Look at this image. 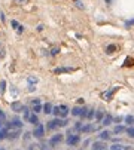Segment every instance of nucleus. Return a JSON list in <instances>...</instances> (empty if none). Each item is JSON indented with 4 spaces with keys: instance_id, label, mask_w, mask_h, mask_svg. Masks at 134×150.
<instances>
[{
    "instance_id": "obj_1",
    "label": "nucleus",
    "mask_w": 134,
    "mask_h": 150,
    "mask_svg": "<svg viewBox=\"0 0 134 150\" xmlns=\"http://www.w3.org/2000/svg\"><path fill=\"white\" fill-rule=\"evenodd\" d=\"M51 113H54L57 118H66L67 115H69V107L67 106H58V107H52V111Z\"/></svg>"
},
{
    "instance_id": "obj_2",
    "label": "nucleus",
    "mask_w": 134,
    "mask_h": 150,
    "mask_svg": "<svg viewBox=\"0 0 134 150\" xmlns=\"http://www.w3.org/2000/svg\"><path fill=\"white\" fill-rule=\"evenodd\" d=\"M43 135H45V126H43L42 123L36 125V128L33 131V137H36V138H42Z\"/></svg>"
},
{
    "instance_id": "obj_3",
    "label": "nucleus",
    "mask_w": 134,
    "mask_h": 150,
    "mask_svg": "<svg viewBox=\"0 0 134 150\" xmlns=\"http://www.w3.org/2000/svg\"><path fill=\"white\" fill-rule=\"evenodd\" d=\"M63 143V134H55L52 137V138L49 140V144L52 146V147H57L58 144H61Z\"/></svg>"
},
{
    "instance_id": "obj_4",
    "label": "nucleus",
    "mask_w": 134,
    "mask_h": 150,
    "mask_svg": "<svg viewBox=\"0 0 134 150\" xmlns=\"http://www.w3.org/2000/svg\"><path fill=\"white\" fill-rule=\"evenodd\" d=\"M80 140L79 135H75V134H69V138H67V144L69 146H76Z\"/></svg>"
},
{
    "instance_id": "obj_5",
    "label": "nucleus",
    "mask_w": 134,
    "mask_h": 150,
    "mask_svg": "<svg viewBox=\"0 0 134 150\" xmlns=\"http://www.w3.org/2000/svg\"><path fill=\"white\" fill-rule=\"evenodd\" d=\"M10 109H12L13 111H22L24 106H22V103H21V101H13V103L10 104Z\"/></svg>"
},
{
    "instance_id": "obj_6",
    "label": "nucleus",
    "mask_w": 134,
    "mask_h": 150,
    "mask_svg": "<svg viewBox=\"0 0 134 150\" xmlns=\"http://www.w3.org/2000/svg\"><path fill=\"white\" fill-rule=\"evenodd\" d=\"M8 126H9L10 129H12V128H17V129H20V128L22 126V122H21L20 119H13V120H12V123H9Z\"/></svg>"
},
{
    "instance_id": "obj_7",
    "label": "nucleus",
    "mask_w": 134,
    "mask_h": 150,
    "mask_svg": "<svg viewBox=\"0 0 134 150\" xmlns=\"http://www.w3.org/2000/svg\"><path fill=\"white\" fill-rule=\"evenodd\" d=\"M112 116L110 115H103V118H101V125H104V126H107V125H110L112 123Z\"/></svg>"
},
{
    "instance_id": "obj_8",
    "label": "nucleus",
    "mask_w": 134,
    "mask_h": 150,
    "mask_svg": "<svg viewBox=\"0 0 134 150\" xmlns=\"http://www.w3.org/2000/svg\"><path fill=\"white\" fill-rule=\"evenodd\" d=\"M92 150H106V144L103 141H96L92 144Z\"/></svg>"
},
{
    "instance_id": "obj_9",
    "label": "nucleus",
    "mask_w": 134,
    "mask_h": 150,
    "mask_svg": "<svg viewBox=\"0 0 134 150\" xmlns=\"http://www.w3.org/2000/svg\"><path fill=\"white\" fill-rule=\"evenodd\" d=\"M37 147H40V150H52V149H54V147L49 144V141H42Z\"/></svg>"
},
{
    "instance_id": "obj_10",
    "label": "nucleus",
    "mask_w": 134,
    "mask_h": 150,
    "mask_svg": "<svg viewBox=\"0 0 134 150\" xmlns=\"http://www.w3.org/2000/svg\"><path fill=\"white\" fill-rule=\"evenodd\" d=\"M116 91H118V88H112L110 91H107V92H104V94H103V97H104V98L107 100V101H109V100H112V95H113V94H115Z\"/></svg>"
},
{
    "instance_id": "obj_11",
    "label": "nucleus",
    "mask_w": 134,
    "mask_h": 150,
    "mask_svg": "<svg viewBox=\"0 0 134 150\" xmlns=\"http://www.w3.org/2000/svg\"><path fill=\"white\" fill-rule=\"evenodd\" d=\"M110 150H131L128 146H122V144H113L110 147Z\"/></svg>"
},
{
    "instance_id": "obj_12",
    "label": "nucleus",
    "mask_w": 134,
    "mask_h": 150,
    "mask_svg": "<svg viewBox=\"0 0 134 150\" xmlns=\"http://www.w3.org/2000/svg\"><path fill=\"white\" fill-rule=\"evenodd\" d=\"M29 122H30V123H33V125H39V118L36 116V113H34V115H30Z\"/></svg>"
},
{
    "instance_id": "obj_13",
    "label": "nucleus",
    "mask_w": 134,
    "mask_h": 150,
    "mask_svg": "<svg viewBox=\"0 0 134 150\" xmlns=\"http://www.w3.org/2000/svg\"><path fill=\"white\" fill-rule=\"evenodd\" d=\"M100 138L101 140H109L110 138V132L109 131H101L100 132Z\"/></svg>"
},
{
    "instance_id": "obj_14",
    "label": "nucleus",
    "mask_w": 134,
    "mask_h": 150,
    "mask_svg": "<svg viewBox=\"0 0 134 150\" xmlns=\"http://www.w3.org/2000/svg\"><path fill=\"white\" fill-rule=\"evenodd\" d=\"M30 0H13V5H17V6H25V5H29Z\"/></svg>"
},
{
    "instance_id": "obj_15",
    "label": "nucleus",
    "mask_w": 134,
    "mask_h": 150,
    "mask_svg": "<svg viewBox=\"0 0 134 150\" xmlns=\"http://www.w3.org/2000/svg\"><path fill=\"white\" fill-rule=\"evenodd\" d=\"M116 49H118V48H116V45H109V46L106 48V52L110 55V54H113V52L116 51Z\"/></svg>"
},
{
    "instance_id": "obj_16",
    "label": "nucleus",
    "mask_w": 134,
    "mask_h": 150,
    "mask_svg": "<svg viewBox=\"0 0 134 150\" xmlns=\"http://www.w3.org/2000/svg\"><path fill=\"white\" fill-rule=\"evenodd\" d=\"M42 109H43V113H46V115H49L51 111H52V106H51L49 103H46V104H45Z\"/></svg>"
},
{
    "instance_id": "obj_17",
    "label": "nucleus",
    "mask_w": 134,
    "mask_h": 150,
    "mask_svg": "<svg viewBox=\"0 0 134 150\" xmlns=\"http://www.w3.org/2000/svg\"><path fill=\"white\" fill-rule=\"evenodd\" d=\"M18 135H20V131H15V132H9L8 138H9V140H15V138H18Z\"/></svg>"
},
{
    "instance_id": "obj_18",
    "label": "nucleus",
    "mask_w": 134,
    "mask_h": 150,
    "mask_svg": "<svg viewBox=\"0 0 134 150\" xmlns=\"http://www.w3.org/2000/svg\"><path fill=\"white\" fill-rule=\"evenodd\" d=\"M70 71H73V68H57V70H55L57 74H61V73H70Z\"/></svg>"
},
{
    "instance_id": "obj_19",
    "label": "nucleus",
    "mask_w": 134,
    "mask_h": 150,
    "mask_svg": "<svg viewBox=\"0 0 134 150\" xmlns=\"http://www.w3.org/2000/svg\"><path fill=\"white\" fill-rule=\"evenodd\" d=\"M125 122L130 125V126H133V122H134V118H133V115H128V116H125Z\"/></svg>"
},
{
    "instance_id": "obj_20",
    "label": "nucleus",
    "mask_w": 134,
    "mask_h": 150,
    "mask_svg": "<svg viewBox=\"0 0 134 150\" xmlns=\"http://www.w3.org/2000/svg\"><path fill=\"white\" fill-rule=\"evenodd\" d=\"M92 129H96V128L91 126V125H87V126H82V128H80V131H82V132H89V131H92Z\"/></svg>"
},
{
    "instance_id": "obj_21",
    "label": "nucleus",
    "mask_w": 134,
    "mask_h": 150,
    "mask_svg": "<svg viewBox=\"0 0 134 150\" xmlns=\"http://www.w3.org/2000/svg\"><path fill=\"white\" fill-rule=\"evenodd\" d=\"M80 111H82V109H80V107H75V109L72 110V115H73V116H79Z\"/></svg>"
},
{
    "instance_id": "obj_22",
    "label": "nucleus",
    "mask_w": 134,
    "mask_h": 150,
    "mask_svg": "<svg viewBox=\"0 0 134 150\" xmlns=\"http://www.w3.org/2000/svg\"><path fill=\"white\" fill-rule=\"evenodd\" d=\"M124 131H125V128H124V126H115V129H113V132H115V134H122Z\"/></svg>"
},
{
    "instance_id": "obj_23",
    "label": "nucleus",
    "mask_w": 134,
    "mask_h": 150,
    "mask_svg": "<svg viewBox=\"0 0 134 150\" xmlns=\"http://www.w3.org/2000/svg\"><path fill=\"white\" fill-rule=\"evenodd\" d=\"M94 115H96V119H97V120H101V118H103V110H97Z\"/></svg>"
},
{
    "instance_id": "obj_24",
    "label": "nucleus",
    "mask_w": 134,
    "mask_h": 150,
    "mask_svg": "<svg viewBox=\"0 0 134 150\" xmlns=\"http://www.w3.org/2000/svg\"><path fill=\"white\" fill-rule=\"evenodd\" d=\"M22 113H24V119H27L29 120V118H30V111H29V109H22Z\"/></svg>"
},
{
    "instance_id": "obj_25",
    "label": "nucleus",
    "mask_w": 134,
    "mask_h": 150,
    "mask_svg": "<svg viewBox=\"0 0 134 150\" xmlns=\"http://www.w3.org/2000/svg\"><path fill=\"white\" fill-rule=\"evenodd\" d=\"M87 113H88V109H87V107H82V111H80V115H79V116L84 119V118H87Z\"/></svg>"
},
{
    "instance_id": "obj_26",
    "label": "nucleus",
    "mask_w": 134,
    "mask_h": 150,
    "mask_svg": "<svg viewBox=\"0 0 134 150\" xmlns=\"http://www.w3.org/2000/svg\"><path fill=\"white\" fill-rule=\"evenodd\" d=\"M5 89H6V82L5 80H2V82H0V92H5Z\"/></svg>"
},
{
    "instance_id": "obj_27",
    "label": "nucleus",
    "mask_w": 134,
    "mask_h": 150,
    "mask_svg": "<svg viewBox=\"0 0 134 150\" xmlns=\"http://www.w3.org/2000/svg\"><path fill=\"white\" fill-rule=\"evenodd\" d=\"M27 80H29V83H30V85H33V83L36 85V83H37V77H33V76H30Z\"/></svg>"
},
{
    "instance_id": "obj_28",
    "label": "nucleus",
    "mask_w": 134,
    "mask_h": 150,
    "mask_svg": "<svg viewBox=\"0 0 134 150\" xmlns=\"http://www.w3.org/2000/svg\"><path fill=\"white\" fill-rule=\"evenodd\" d=\"M58 52H60V48H57V46H54V48H52V51H51V54H52V55H57Z\"/></svg>"
},
{
    "instance_id": "obj_29",
    "label": "nucleus",
    "mask_w": 134,
    "mask_h": 150,
    "mask_svg": "<svg viewBox=\"0 0 134 150\" xmlns=\"http://www.w3.org/2000/svg\"><path fill=\"white\" fill-rule=\"evenodd\" d=\"M127 134L131 137V138H133V137H134V129H133V126H130L128 129H127Z\"/></svg>"
},
{
    "instance_id": "obj_30",
    "label": "nucleus",
    "mask_w": 134,
    "mask_h": 150,
    "mask_svg": "<svg viewBox=\"0 0 134 150\" xmlns=\"http://www.w3.org/2000/svg\"><path fill=\"white\" fill-rule=\"evenodd\" d=\"M10 26H12L13 28H18V27H20V24H18V21L13 19V21H10Z\"/></svg>"
},
{
    "instance_id": "obj_31",
    "label": "nucleus",
    "mask_w": 134,
    "mask_h": 150,
    "mask_svg": "<svg viewBox=\"0 0 134 150\" xmlns=\"http://www.w3.org/2000/svg\"><path fill=\"white\" fill-rule=\"evenodd\" d=\"M6 135H8L6 131H0V141H2L3 138H6Z\"/></svg>"
},
{
    "instance_id": "obj_32",
    "label": "nucleus",
    "mask_w": 134,
    "mask_h": 150,
    "mask_svg": "<svg viewBox=\"0 0 134 150\" xmlns=\"http://www.w3.org/2000/svg\"><path fill=\"white\" fill-rule=\"evenodd\" d=\"M33 107H34V113H39V111L42 110V106H40V104H36V106H33Z\"/></svg>"
},
{
    "instance_id": "obj_33",
    "label": "nucleus",
    "mask_w": 134,
    "mask_h": 150,
    "mask_svg": "<svg viewBox=\"0 0 134 150\" xmlns=\"http://www.w3.org/2000/svg\"><path fill=\"white\" fill-rule=\"evenodd\" d=\"M87 118H88V119H92V118H94V110H88Z\"/></svg>"
},
{
    "instance_id": "obj_34",
    "label": "nucleus",
    "mask_w": 134,
    "mask_h": 150,
    "mask_svg": "<svg viewBox=\"0 0 134 150\" xmlns=\"http://www.w3.org/2000/svg\"><path fill=\"white\" fill-rule=\"evenodd\" d=\"M133 22H134L133 19H130V21H125V27H127V28H130V27L133 26Z\"/></svg>"
},
{
    "instance_id": "obj_35",
    "label": "nucleus",
    "mask_w": 134,
    "mask_h": 150,
    "mask_svg": "<svg viewBox=\"0 0 134 150\" xmlns=\"http://www.w3.org/2000/svg\"><path fill=\"white\" fill-rule=\"evenodd\" d=\"M31 104H33V106H36V104H40V100H39V98H34V100H31Z\"/></svg>"
},
{
    "instance_id": "obj_36",
    "label": "nucleus",
    "mask_w": 134,
    "mask_h": 150,
    "mask_svg": "<svg viewBox=\"0 0 134 150\" xmlns=\"http://www.w3.org/2000/svg\"><path fill=\"white\" fill-rule=\"evenodd\" d=\"M131 62H133V58H127V59H125V66H127V67L131 66Z\"/></svg>"
},
{
    "instance_id": "obj_37",
    "label": "nucleus",
    "mask_w": 134,
    "mask_h": 150,
    "mask_svg": "<svg viewBox=\"0 0 134 150\" xmlns=\"http://www.w3.org/2000/svg\"><path fill=\"white\" fill-rule=\"evenodd\" d=\"M0 21L5 22V15H3V12H2V10H0Z\"/></svg>"
},
{
    "instance_id": "obj_38",
    "label": "nucleus",
    "mask_w": 134,
    "mask_h": 150,
    "mask_svg": "<svg viewBox=\"0 0 134 150\" xmlns=\"http://www.w3.org/2000/svg\"><path fill=\"white\" fill-rule=\"evenodd\" d=\"M17 30H18V33H22V31H24V27H22V26H20Z\"/></svg>"
},
{
    "instance_id": "obj_39",
    "label": "nucleus",
    "mask_w": 134,
    "mask_h": 150,
    "mask_svg": "<svg viewBox=\"0 0 134 150\" xmlns=\"http://www.w3.org/2000/svg\"><path fill=\"white\" fill-rule=\"evenodd\" d=\"M37 149V146H34V144H31L30 147H29V150H36Z\"/></svg>"
},
{
    "instance_id": "obj_40",
    "label": "nucleus",
    "mask_w": 134,
    "mask_h": 150,
    "mask_svg": "<svg viewBox=\"0 0 134 150\" xmlns=\"http://www.w3.org/2000/svg\"><path fill=\"white\" fill-rule=\"evenodd\" d=\"M0 119H2V120L5 119V113H3V111H2V110H0Z\"/></svg>"
},
{
    "instance_id": "obj_41",
    "label": "nucleus",
    "mask_w": 134,
    "mask_h": 150,
    "mask_svg": "<svg viewBox=\"0 0 134 150\" xmlns=\"http://www.w3.org/2000/svg\"><path fill=\"white\" fill-rule=\"evenodd\" d=\"M34 89H36V88H34L33 85H30V86H29V91H30V92H31V91H34Z\"/></svg>"
},
{
    "instance_id": "obj_42",
    "label": "nucleus",
    "mask_w": 134,
    "mask_h": 150,
    "mask_svg": "<svg viewBox=\"0 0 134 150\" xmlns=\"http://www.w3.org/2000/svg\"><path fill=\"white\" fill-rule=\"evenodd\" d=\"M76 5H77V8H82V9H84V5L80 3V2H76Z\"/></svg>"
},
{
    "instance_id": "obj_43",
    "label": "nucleus",
    "mask_w": 134,
    "mask_h": 150,
    "mask_svg": "<svg viewBox=\"0 0 134 150\" xmlns=\"http://www.w3.org/2000/svg\"><path fill=\"white\" fill-rule=\"evenodd\" d=\"M42 30H43V26H42V24H40V26L37 27V31H42Z\"/></svg>"
},
{
    "instance_id": "obj_44",
    "label": "nucleus",
    "mask_w": 134,
    "mask_h": 150,
    "mask_svg": "<svg viewBox=\"0 0 134 150\" xmlns=\"http://www.w3.org/2000/svg\"><path fill=\"white\" fill-rule=\"evenodd\" d=\"M2 128H3V120L0 119V129H2Z\"/></svg>"
},
{
    "instance_id": "obj_45",
    "label": "nucleus",
    "mask_w": 134,
    "mask_h": 150,
    "mask_svg": "<svg viewBox=\"0 0 134 150\" xmlns=\"http://www.w3.org/2000/svg\"><path fill=\"white\" fill-rule=\"evenodd\" d=\"M110 2H112V0H106V3H107V5H110Z\"/></svg>"
},
{
    "instance_id": "obj_46",
    "label": "nucleus",
    "mask_w": 134,
    "mask_h": 150,
    "mask_svg": "<svg viewBox=\"0 0 134 150\" xmlns=\"http://www.w3.org/2000/svg\"><path fill=\"white\" fill-rule=\"evenodd\" d=\"M0 150H5V149H3V147H0Z\"/></svg>"
},
{
    "instance_id": "obj_47",
    "label": "nucleus",
    "mask_w": 134,
    "mask_h": 150,
    "mask_svg": "<svg viewBox=\"0 0 134 150\" xmlns=\"http://www.w3.org/2000/svg\"><path fill=\"white\" fill-rule=\"evenodd\" d=\"M75 2H79V0H75Z\"/></svg>"
}]
</instances>
